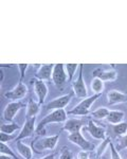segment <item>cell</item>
Masks as SVG:
<instances>
[{
    "instance_id": "obj_1",
    "label": "cell",
    "mask_w": 127,
    "mask_h": 159,
    "mask_svg": "<svg viewBox=\"0 0 127 159\" xmlns=\"http://www.w3.org/2000/svg\"><path fill=\"white\" fill-rule=\"evenodd\" d=\"M67 112L65 109H56V110H52L49 115H47L44 119L42 120L38 125L36 126V132L39 135H42V133H44L45 126L50 123H65L67 121Z\"/></svg>"
},
{
    "instance_id": "obj_2",
    "label": "cell",
    "mask_w": 127,
    "mask_h": 159,
    "mask_svg": "<svg viewBox=\"0 0 127 159\" xmlns=\"http://www.w3.org/2000/svg\"><path fill=\"white\" fill-rule=\"evenodd\" d=\"M102 94H93V96L89 97L82 100L81 103H78L73 109L69 110L67 112L68 115H73V116H87L90 114V107L91 105L95 102V100H98Z\"/></svg>"
},
{
    "instance_id": "obj_3",
    "label": "cell",
    "mask_w": 127,
    "mask_h": 159,
    "mask_svg": "<svg viewBox=\"0 0 127 159\" xmlns=\"http://www.w3.org/2000/svg\"><path fill=\"white\" fill-rule=\"evenodd\" d=\"M58 139H59V135H54L50 136V137H44L42 139L32 142L33 150H38V151H44V150H54L55 147L57 145Z\"/></svg>"
},
{
    "instance_id": "obj_4",
    "label": "cell",
    "mask_w": 127,
    "mask_h": 159,
    "mask_svg": "<svg viewBox=\"0 0 127 159\" xmlns=\"http://www.w3.org/2000/svg\"><path fill=\"white\" fill-rule=\"evenodd\" d=\"M83 69H84V65L81 64L78 78L72 83L73 93H74L75 97H77V98H80V99H86L87 98V93H88L85 81H84V79H83Z\"/></svg>"
},
{
    "instance_id": "obj_5",
    "label": "cell",
    "mask_w": 127,
    "mask_h": 159,
    "mask_svg": "<svg viewBox=\"0 0 127 159\" xmlns=\"http://www.w3.org/2000/svg\"><path fill=\"white\" fill-rule=\"evenodd\" d=\"M65 65L63 64H56L54 65V69L52 72V81L57 88H63L68 80V74L65 72Z\"/></svg>"
},
{
    "instance_id": "obj_6",
    "label": "cell",
    "mask_w": 127,
    "mask_h": 159,
    "mask_svg": "<svg viewBox=\"0 0 127 159\" xmlns=\"http://www.w3.org/2000/svg\"><path fill=\"white\" fill-rule=\"evenodd\" d=\"M24 106V104L21 103L20 101L10 102L3 110V119L6 120L7 122L12 123L14 121L15 116L17 115V112H18Z\"/></svg>"
},
{
    "instance_id": "obj_7",
    "label": "cell",
    "mask_w": 127,
    "mask_h": 159,
    "mask_svg": "<svg viewBox=\"0 0 127 159\" xmlns=\"http://www.w3.org/2000/svg\"><path fill=\"white\" fill-rule=\"evenodd\" d=\"M27 93H28V87L22 82H19V84H17L12 90L4 93V98H7V100H12V102L19 101V100L24 99L27 96Z\"/></svg>"
},
{
    "instance_id": "obj_8",
    "label": "cell",
    "mask_w": 127,
    "mask_h": 159,
    "mask_svg": "<svg viewBox=\"0 0 127 159\" xmlns=\"http://www.w3.org/2000/svg\"><path fill=\"white\" fill-rule=\"evenodd\" d=\"M73 92H70L68 94H64L62 97L52 100L49 103L46 105V109L47 110H56V109H65V107L70 103L71 98L73 96Z\"/></svg>"
},
{
    "instance_id": "obj_9",
    "label": "cell",
    "mask_w": 127,
    "mask_h": 159,
    "mask_svg": "<svg viewBox=\"0 0 127 159\" xmlns=\"http://www.w3.org/2000/svg\"><path fill=\"white\" fill-rule=\"evenodd\" d=\"M35 123H36V117L34 118H30V119H27L22 126L21 130H20L19 135L16 137V141H20L21 139H24V138L31 137V136L34 134V132L36 130V126H35Z\"/></svg>"
},
{
    "instance_id": "obj_10",
    "label": "cell",
    "mask_w": 127,
    "mask_h": 159,
    "mask_svg": "<svg viewBox=\"0 0 127 159\" xmlns=\"http://www.w3.org/2000/svg\"><path fill=\"white\" fill-rule=\"evenodd\" d=\"M68 140H70L72 143H74L77 147H80L83 151H90L94 148V145L91 144L87 139H85V137L82 135L81 132L69 134L68 135Z\"/></svg>"
},
{
    "instance_id": "obj_11",
    "label": "cell",
    "mask_w": 127,
    "mask_h": 159,
    "mask_svg": "<svg viewBox=\"0 0 127 159\" xmlns=\"http://www.w3.org/2000/svg\"><path fill=\"white\" fill-rule=\"evenodd\" d=\"M89 134L91 135V137H93L94 139L96 140H105L107 138L106 136V130L104 127H101V126H98L92 120H89L88 122V125L86 126L85 129Z\"/></svg>"
},
{
    "instance_id": "obj_12",
    "label": "cell",
    "mask_w": 127,
    "mask_h": 159,
    "mask_svg": "<svg viewBox=\"0 0 127 159\" xmlns=\"http://www.w3.org/2000/svg\"><path fill=\"white\" fill-rule=\"evenodd\" d=\"M53 69H54V65L53 64H44V65H40V67L36 71L35 76H36L37 80H40V81H44V82L51 81Z\"/></svg>"
},
{
    "instance_id": "obj_13",
    "label": "cell",
    "mask_w": 127,
    "mask_h": 159,
    "mask_svg": "<svg viewBox=\"0 0 127 159\" xmlns=\"http://www.w3.org/2000/svg\"><path fill=\"white\" fill-rule=\"evenodd\" d=\"M85 124V121L82 119H67V121L64 123L63 129L68 132L69 134H73V133L81 132L83 129V125Z\"/></svg>"
},
{
    "instance_id": "obj_14",
    "label": "cell",
    "mask_w": 127,
    "mask_h": 159,
    "mask_svg": "<svg viewBox=\"0 0 127 159\" xmlns=\"http://www.w3.org/2000/svg\"><path fill=\"white\" fill-rule=\"evenodd\" d=\"M107 102L109 105H116L121 103L127 104V93L119 90H109L107 92Z\"/></svg>"
},
{
    "instance_id": "obj_15",
    "label": "cell",
    "mask_w": 127,
    "mask_h": 159,
    "mask_svg": "<svg viewBox=\"0 0 127 159\" xmlns=\"http://www.w3.org/2000/svg\"><path fill=\"white\" fill-rule=\"evenodd\" d=\"M93 76L102 80L103 82H113L118 79V73L116 70H102L98 68L93 71Z\"/></svg>"
},
{
    "instance_id": "obj_16",
    "label": "cell",
    "mask_w": 127,
    "mask_h": 159,
    "mask_svg": "<svg viewBox=\"0 0 127 159\" xmlns=\"http://www.w3.org/2000/svg\"><path fill=\"white\" fill-rule=\"evenodd\" d=\"M34 90L38 98V103L42 104L45 102L46 98H47L48 94V87L46 85L44 81H40V80H36L34 82Z\"/></svg>"
},
{
    "instance_id": "obj_17",
    "label": "cell",
    "mask_w": 127,
    "mask_h": 159,
    "mask_svg": "<svg viewBox=\"0 0 127 159\" xmlns=\"http://www.w3.org/2000/svg\"><path fill=\"white\" fill-rule=\"evenodd\" d=\"M16 148L19 155L24 159H33V150L21 141H16Z\"/></svg>"
},
{
    "instance_id": "obj_18",
    "label": "cell",
    "mask_w": 127,
    "mask_h": 159,
    "mask_svg": "<svg viewBox=\"0 0 127 159\" xmlns=\"http://www.w3.org/2000/svg\"><path fill=\"white\" fill-rule=\"evenodd\" d=\"M39 111H40V104L35 102L34 100L30 99L27 105V119L37 117Z\"/></svg>"
},
{
    "instance_id": "obj_19",
    "label": "cell",
    "mask_w": 127,
    "mask_h": 159,
    "mask_svg": "<svg viewBox=\"0 0 127 159\" xmlns=\"http://www.w3.org/2000/svg\"><path fill=\"white\" fill-rule=\"evenodd\" d=\"M124 117H125V114L121 110H110L109 111V115L108 117L106 118L107 121L110 123V124H119V123L123 122L124 120Z\"/></svg>"
},
{
    "instance_id": "obj_20",
    "label": "cell",
    "mask_w": 127,
    "mask_h": 159,
    "mask_svg": "<svg viewBox=\"0 0 127 159\" xmlns=\"http://www.w3.org/2000/svg\"><path fill=\"white\" fill-rule=\"evenodd\" d=\"M91 89L94 92V94H102L104 90V82L100 79L94 78L91 82Z\"/></svg>"
},
{
    "instance_id": "obj_21",
    "label": "cell",
    "mask_w": 127,
    "mask_h": 159,
    "mask_svg": "<svg viewBox=\"0 0 127 159\" xmlns=\"http://www.w3.org/2000/svg\"><path fill=\"white\" fill-rule=\"evenodd\" d=\"M112 130L118 137H123L127 134V122H121L112 126Z\"/></svg>"
},
{
    "instance_id": "obj_22",
    "label": "cell",
    "mask_w": 127,
    "mask_h": 159,
    "mask_svg": "<svg viewBox=\"0 0 127 159\" xmlns=\"http://www.w3.org/2000/svg\"><path fill=\"white\" fill-rule=\"evenodd\" d=\"M109 111H110V110L108 108H106V107H100V108H98L96 110H94V111L91 112V116L93 118H95V119L103 120L108 117Z\"/></svg>"
},
{
    "instance_id": "obj_23",
    "label": "cell",
    "mask_w": 127,
    "mask_h": 159,
    "mask_svg": "<svg viewBox=\"0 0 127 159\" xmlns=\"http://www.w3.org/2000/svg\"><path fill=\"white\" fill-rule=\"evenodd\" d=\"M19 125L16 123H9V124H2L0 126V132L4 133V134L13 135V133L16 132L17 129H19Z\"/></svg>"
},
{
    "instance_id": "obj_24",
    "label": "cell",
    "mask_w": 127,
    "mask_h": 159,
    "mask_svg": "<svg viewBox=\"0 0 127 159\" xmlns=\"http://www.w3.org/2000/svg\"><path fill=\"white\" fill-rule=\"evenodd\" d=\"M110 142H111L110 138L107 137L105 140H103V142H102L98 148H96V157H98V159H100L101 156L103 155L104 152L106 151V148H107V147H109V143Z\"/></svg>"
},
{
    "instance_id": "obj_25",
    "label": "cell",
    "mask_w": 127,
    "mask_h": 159,
    "mask_svg": "<svg viewBox=\"0 0 127 159\" xmlns=\"http://www.w3.org/2000/svg\"><path fill=\"white\" fill-rule=\"evenodd\" d=\"M78 67H80V65H77V64H67V65H66V70H67L68 81L69 82L72 81L73 76H74V74Z\"/></svg>"
},
{
    "instance_id": "obj_26",
    "label": "cell",
    "mask_w": 127,
    "mask_h": 159,
    "mask_svg": "<svg viewBox=\"0 0 127 159\" xmlns=\"http://www.w3.org/2000/svg\"><path fill=\"white\" fill-rule=\"evenodd\" d=\"M0 152H1V154H4V155L11 156V157H13L14 159H18L17 156L15 155V153L12 151V148L3 142H1V144H0Z\"/></svg>"
},
{
    "instance_id": "obj_27",
    "label": "cell",
    "mask_w": 127,
    "mask_h": 159,
    "mask_svg": "<svg viewBox=\"0 0 127 159\" xmlns=\"http://www.w3.org/2000/svg\"><path fill=\"white\" fill-rule=\"evenodd\" d=\"M59 159H72V153L69 148H64L63 151L60 152L59 155Z\"/></svg>"
},
{
    "instance_id": "obj_28",
    "label": "cell",
    "mask_w": 127,
    "mask_h": 159,
    "mask_svg": "<svg viewBox=\"0 0 127 159\" xmlns=\"http://www.w3.org/2000/svg\"><path fill=\"white\" fill-rule=\"evenodd\" d=\"M109 147H110V151H111V159H122L121 155L119 154L118 151H116V148L112 142L109 143Z\"/></svg>"
},
{
    "instance_id": "obj_29",
    "label": "cell",
    "mask_w": 127,
    "mask_h": 159,
    "mask_svg": "<svg viewBox=\"0 0 127 159\" xmlns=\"http://www.w3.org/2000/svg\"><path fill=\"white\" fill-rule=\"evenodd\" d=\"M116 148V151H118V152H119V151L124 150V148H127V134L121 138L120 144H119Z\"/></svg>"
},
{
    "instance_id": "obj_30",
    "label": "cell",
    "mask_w": 127,
    "mask_h": 159,
    "mask_svg": "<svg viewBox=\"0 0 127 159\" xmlns=\"http://www.w3.org/2000/svg\"><path fill=\"white\" fill-rule=\"evenodd\" d=\"M18 68L20 70V82H22V80L24 78V73H25V70L28 69V64H18Z\"/></svg>"
},
{
    "instance_id": "obj_31",
    "label": "cell",
    "mask_w": 127,
    "mask_h": 159,
    "mask_svg": "<svg viewBox=\"0 0 127 159\" xmlns=\"http://www.w3.org/2000/svg\"><path fill=\"white\" fill-rule=\"evenodd\" d=\"M0 139H1V142L6 143L7 141L13 140V139H16L14 135H9V134H4V133H1L0 134Z\"/></svg>"
},
{
    "instance_id": "obj_32",
    "label": "cell",
    "mask_w": 127,
    "mask_h": 159,
    "mask_svg": "<svg viewBox=\"0 0 127 159\" xmlns=\"http://www.w3.org/2000/svg\"><path fill=\"white\" fill-rule=\"evenodd\" d=\"M77 159H89V152L82 150L77 154Z\"/></svg>"
},
{
    "instance_id": "obj_33",
    "label": "cell",
    "mask_w": 127,
    "mask_h": 159,
    "mask_svg": "<svg viewBox=\"0 0 127 159\" xmlns=\"http://www.w3.org/2000/svg\"><path fill=\"white\" fill-rule=\"evenodd\" d=\"M54 157H55V154L53 153V154H50V155H47V156H45V157L39 158V159H54Z\"/></svg>"
},
{
    "instance_id": "obj_34",
    "label": "cell",
    "mask_w": 127,
    "mask_h": 159,
    "mask_svg": "<svg viewBox=\"0 0 127 159\" xmlns=\"http://www.w3.org/2000/svg\"><path fill=\"white\" fill-rule=\"evenodd\" d=\"M0 159H14L13 157L9 155H4V154H1V156H0Z\"/></svg>"
}]
</instances>
